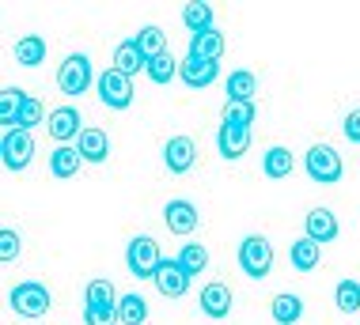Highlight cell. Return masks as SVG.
<instances>
[{
	"instance_id": "9c48e42d",
	"label": "cell",
	"mask_w": 360,
	"mask_h": 325,
	"mask_svg": "<svg viewBox=\"0 0 360 325\" xmlns=\"http://www.w3.org/2000/svg\"><path fill=\"white\" fill-rule=\"evenodd\" d=\"M193 163H198V144L190 136H171L163 144V166L171 174H186V171H193Z\"/></svg>"
},
{
	"instance_id": "83f0119b",
	"label": "cell",
	"mask_w": 360,
	"mask_h": 325,
	"mask_svg": "<svg viewBox=\"0 0 360 325\" xmlns=\"http://www.w3.org/2000/svg\"><path fill=\"white\" fill-rule=\"evenodd\" d=\"M255 91H258V76L247 72V68H236L228 76V98H239V102H255Z\"/></svg>"
},
{
	"instance_id": "cb8c5ba5",
	"label": "cell",
	"mask_w": 360,
	"mask_h": 325,
	"mask_svg": "<svg viewBox=\"0 0 360 325\" xmlns=\"http://www.w3.org/2000/svg\"><path fill=\"white\" fill-rule=\"evenodd\" d=\"M190 57H201V61H220V57H224V34L220 31L190 34Z\"/></svg>"
},
{
	"instance_id": "8fae6325",
	"label": "cell",
	"mask_w": 360,
	"mask_h": 325,
	"mask_svg": "<svg viewBox=\"0 0 360 325\" xmlns=\"http://www.w3.org/2000/svg\"><path fill=\"white\" fill-rule=\"evenodd\" d=\"M155 288H160V295H167V299H182L190 291V272L179 265V258H163L160 272H155Z\"/></svg>"
},
{
	"instance_id": "7a4b0ae2",
	"label": "cell",
	"mask_w": 360,
	"mask_h": 325,
	"mask_svg": "<svg viewBox=\"0 0 360 325\" xmlns=\"http://www.w3.org/2000/svg\"><path fill=\"white\" fill-rule=\"evenodd\" d=\"M50 288L46 284H38V280H23V284H15L12 295H8V307H12L19 318H42L46 310H50Z\"/></svg>"
},
{
	"instance_id": "836d02e7",
	"label": "cell",
	"mask_w": 360,
	"mask_h": 325,
	"mask_svg": "<svg viewBox=\"0 0 360 325\" xmlns=\"http://www.w3.org/2000/svg\"><path fill=\"white\" fill-rule=\"evenodd\" d=\"M334 303H338L342 314H356L360 310V284L356 280H342L338 291H334Z\"/></svg>"
},
{
	"instance_id": "52a82bcc",
	"label": "cell",
	"mask_w": 360,
	"mask_h": 325,
	"mask_svg": "<svg viewBox=\"0 0 360 325\" xmlns=\"http://www.w3.org/2000/svg\"><path fill=\"white\" fill-rule=\"evenodd\" d=\"M0 155H4L8 171H27L34 159V133H27V129L4 133L0 136Z\"/></svg>"
},
{
	"instance_id": "7402d4cb",
	"label": "cell",
	"mask_w": 360,
	"mask_h": 325,
	"mask_svg": "<svg viewBox=\"0 0 360 325\" xmlns=\"http://www.w3.org/2000/svg\"><path fill=\"white\" fill-rule=\"evenodd\" d=\"M269 314H274L277 325H296L304 318V299L292 295V291H281V295H274V303H269Z\"/></svg>"
},
{
	"instance_id": "e0dca14e",
	"label": "cell",
	"mask_w": 360,
	"mask_h": 325,
	"mask_svg": "<svg viewBox=\"0 0 360 325\" xmlns=\"http://www.w3.org/2000/svg\"><path fill=\"white\" fill-rule=\"evenodd\" d=\"M76 152L84 155V163H103L106 155H110V136L91 125V129L80 133V140H76Z\"/></svg>"
},
{
	"instance_id": "44dd1931",
	"label": "cell",
	"mask_w": 360,
	"mask_h": 325,
	"mask_svg": "<svg viewBox=\"0 0 360 325\" xmlns=\"http://www.w3.org/2000/svg\"><path fill=\"white\" fill-rule=\"evenodd\" d=\"M80 163H84V155L76 152V144H57L50 155V174L53 178H76Z\"/></svg>"
},
{
	"instance_id": "2e32d148",
	"label": "cell",
	"mask_w": 360,
	"mask_h": 325,
	"mask_svg": "<svg viewBox=\"0 0 360 325\" xmlns=\"http://www.w3.org/2000/svg\"><path fill=\"white\" fill-rule=\"evenodd\" d=\"M114 68H118L122 76H137V72H148V57L141 53V46L133 42V38H125V42L114 46Z\"/></svg>"
},
{
	"instance_id": "484cf974",
	"label": "cell",
	"mask_w": 360,
	"mask_h": 325,
	"mask_svg": "<svg viewBox=\"0 0 360 325\" xmlns=\"http://www.w3.org/2000/svg\"><path fill=\"white\" fill-rule=\"evenodd\" d=\"M133 42L141 46V53L148 57H160V53H167V34H163V27H155V23H144L137 34H133Z\"/></svg>"
},
{
	"instance_id": "277c9868",
	"label": "cell",
	"mask_w": 360,
	"mask_h": 325,
	"mask_svg": "<svg viewBox=\"0 0 360 325\" xmlns=\"http://www.w3.org/2000/svg\"><path fill=\"white\" fill-rule=\"evenodd\" d=\"M239 269L247 272L250 280H262L269 277V269H274V246H269L266 234H247L239 246Z\"/></svg>"
},
{
	"instance_id": "1f68e13d",
	"label": "cell",
	"mask_w": 360,
	"mask_h": 325,
	"mask_svg": "<svg viewBox=\"0 0 360 325\" xmlns=\"http://www.w3.org/2000/svg\"><path fill=\"white\" fill-rule=\"evenodd\" d=\"M23 95L27 91H19V87H4V91H0V125H4V133L15 129V114H19V106H23Z\"/></svg>"
},
{
	"instance_id": "d6986e66",
	"label": "cell",
	"mask_w": 360,
	"mask_h": 325,
	"mask_svg": "<svg viewBox=\"0 0 360 325\" xmlns=\"http://www.w3.org/2000/svg\"><path fill=\"white\" fill-rule=\"evenodd\" d=\"M182 23H186L190 34H205V31H217V12L212 4H201V0H190L182 8Z\"/></svg>"
},
{
	"instance_id": "9a60e30c",
	"label": "cell",
	"mask_w": 360,
	"mask_h": 325,
	"mask_svg": "<svg viewBox=\"0 0 360 325\" xmlns=\"http://www.w3.org/2000/svg\"><path fill=\"white\" fill-rule=\"evenodd\" d=\"M217 152L224 159H243L250 152V129H236V125H220L217 129Z\"/></svg>"
},
{
	"instance_id": "ac0fdd59",
	"label": "cell",
	"mask_w": 360,
	"mask_h": 325,
	"mask_svg": "<svg viewBox=\"0 0 360 325\" xmlns=\"http://www.w3.org/2000/svg\"><path fill=\"white\" fill-rule=\"evenodd\" d=\"M288 258H292V269H296V272H315V269H319V261H323V246L304 234V239L292 242Z\"/></svg>"
},
{
	"instance_id": "4dcf8cb0",
	"label": "cell",
	"mask_w": 360,
	"mask_h": 325,
	"mask_svg": "<svg viewBox=\"0 0 360 325\" xmlns=\"http://www.w3.org/2000/svg\"><path fill=\"white\" fill-rule=\"evenodd\" d=\"M42 117H46L42 98H38V95H23V106H19V114H15V129L31 133L34 125H42Z\"/></svg>"
},
{
	"instance_id": "4316f807",
	"label": "cell",
	"mask_w": 360,
	"mask_h": 325,
	"mask_svg": "<svg viewBox=\"0 0 360 325\" xmlns=\"http://www.w3.org/2000/svg\"><path fill=\"white\" fill-rule=\"evenodd\" d=\"M122 295L114 291L110 280H87L84 288V307H118Z\"/></svg>"
},
{
	"instance_id": "d6a6232c",
	"label": "cell",
	"mask_w": 360,
	"mask_h": 325,
	"mask_svg": "<svg viewBox=\"0 0 360 325\" xmlns=\"http://www.w3.org/2000/svg\"><path fill=\"white\" fill-rule=\"evenodd\" d=\"M174 72H179V61H174V57L171 53H160V57H152V61H148V80L152 84H171L174 80Z\"/></svg>"
},
{
	"instance_id": "30bf717a",
	"label": "cell",
	"mask_w": 360,
	"mask_h": 325,
	"mask_svg": "<svg viewBox=\"0 0 360 325\" xmlns=\"http://www.w3.org/2000/svg\"><path fill=\"white\" fill-rule=\"evenodd\" d=\"M50 136L57 144H72V140H80V133H84V117L76 106H57V110L50 114Z\"/></svg>"
},
{
	"instance_id": "8d00e7d4",
	"label": "cell",
	"mask_w": 360,
	"mask_h": 325,
	"mask_svg": "<svg viewBox=\"0 0 360 325\" xmlns=\"http://www.w3.org/2000/svg\"><path fill=\"white\" fill-rule=\"evenodd\" d=\"M342 129H345V136H349L353 144H360V110H349V114H345V125H342Z\"/></svg>"
},
{
	"instance_id": "ba28073f",
	"label": "cell",
	"mask_w": 360,
	"mask_h": 325,
	"mask_svg": "<svg viewBox=\"0 0 360 325\" xmlns=\"http://www.w3.org/2000/svg\"><path fill=\"white\" fill-rule=\"evenodd\" d=\"M217 76H220V61H201V57H190V53L179 61V80L193 87V91L217 84Z\"/></svg>"
},
{
	"instance_id": "ffe728a7",
	"label": "cell",
	"mask_w": 360,
	"mask_h": 325,
	"mask_svg": "<svg viewBox=\"0 0 360 325\" xmlns=\"http://www.w3.org/2000/svg\"><path fill=\"white\" fill-rule=\"evenodd\" d=\"M292 166H296V155H292L285 144L266 147V155H262V174H266V178H288Z\"/></svg>"
},
{
	"instance_id": "d590c367",
	"label": "cell",
	"mask_w": 360,
	"mask_h": 325,
	"mask_svg": "<svg viewBox=\"0 0 360 325\" xmlns=\"http://www.w3.org/2000/svg\"><path fill=\"white\" fill-rule=\"evenodd\" d=\"M19 246H23L19 231L4 227V231H0V261H15V258H19Z\"/></svg>"
},
{
	"instance_id": "e575fe53",
	"label": "cell",
	"mask_w": 360,
	"mask_h": 325,
	"mask_svg": "<svg viewBox=\"0 0 360 325\" xmlns=\"http://www.w3.org/2000/svg\"><path fill=\"white\" fill-rule=\"evenodd\" d=\"M84 325H122L118 307H84Z\"/></svg>"
},
{
	"instance_id": "7c38bea8",
	"label": "cell",
	"mask_w": 360,
	"mask_h": 325,
	"mask_svg": "<svg viewBox=\"0 0 360 325\" xmlns=\"http://www.w3.org/2000/svg\"><path fill=\"white\" fill-rule=\"evenodd\" d=\"M163 223H167V231L171 234H193L198 231V223H201V215H198V208H193L190 201H167L163 204Z\"/></svg>"
},
{
	"instance_id": "f1b7e54d",
	"label": "cell",
	"mask_w": 360,
	"mask_h": 325,
	"mask_svg": "<svg viewBox=\"0 0 360 325\" xmlns=\"http://www.w3.org/2000/svg\"><path fill=\"white\" fill-rule=\"evenodd\" d=\"M118 321H122V325H144V321H148V303H144L137 291L122 295V303H118Z\"/></svg>"
},
{
	"instance_id": "5b68a950",
	"label": "cell",
	"mask_w": 360,
	"mask_h": 325,
	"mask_svg": "<svg viewBox=\"0 0 360 325\" xmlns=\"http://www.w3.org/2000/svg\"><path fill=\"white\" fill-rule=\"evenodd\" d=\"M95 80H99V76H95L87 53H69L61 61V68H57V87H61L65 95H84Z\"/></svg>"
},
{
	"instance_id": "6da1fadb",
	"label": "cell",
	"mask_w": 360,
	"mask_h": 325,
	"mask_svg": "<svg viewBox=\"0 0 360 325\" xmlns=\"http://www.w3.org/2000/svg\"><path fill=\"white\" fill-rule=\"evenodd\" d=\"M304 171L315 185H338L342 174H345V163H342V155H338V147L311 144L307 155H304Z\"/></svg>"
},
{
	"instance_id": "5bb4252c",
	"label": "cell",
	"mask_w": 360,
	"mask_h": 325,
	"mask_svg": "<svg viewBox=\"0 0 360 325\" xmlns=\"http://www.w3.org/2000/svg\"><path fill=\"white\" fill-rule=\"evenodd\" d=\"M198 307H201L205 318H217V321L228 318V314H231V288H228V284H205Z\"/></svg>"
},
{
	"instance_id": "f546056e",
	"label": "cell",
	"mask_w": 360,
	"mask_h": 325,
	"mask_svg": "<svg viewBox=\"0 0 360 325\" xmlns=\"http://www.w3.org/2000/svg\"><path fill=\"white\" fill-rule=\"evenodd\" d=\"M179 265L190 272V277H201V272L209 269V250H205L201 242H186V246L179 250Z\"/></svg>"
},
{
	"instance_id": "d4e9b609",
	"label": "cell",
	"mask_w": 360,
	"mask_h": 325,
	"mask_svg": "<svg viewBox=\"0 0 360 325\" xmlns=\"http://www.w3.org/2000/svg\"><path fill=\"white\" fill-rule=\"evenodd\" d=\"M15 61L23 68H38L46 61V38L42 34H23L15 42Z\"/></svg>"
},
{
	"instance_id": "4fadbf2b",
	"label": "cell",
	"mask_w": 360,
	"mask_h": 325,
	"mask_svg": "<svg viewBox=\"0 0 360 325\" xmlns=\"http://www.w3.org/2000/svg\"><path fill=\"white\" fill-rule=\"evenodd\" d=\"M338 215L330 212V208H311L307 215H304V234L307 239H315L319 246H330L338 239Z\"/></svg>"
},
{
	"instance_id": "8992f818",
	"label": "cell",
	"mask_w": 360,
	"mask_h": 325,
	"mask_svg": "<svg viewBox=\"0 0 360 325\" xmlns=\"http://www.w3.org/2000/svg\"><path fill=\"white\" fill-rule=\"evenodd\" d=\"M95 91H99V102L106 106V110H129V106H133V80H129V76H122L114 65L106 68V72H99Z\"/></svg>"
},
{
	"instance_id": "3957f363",
	"label": "cell",
	"mask_w": 360,
	"mask_h": 325,
	"mask_svg": "<svg viewBox=\"0 0 360 325\" xmlns=\"http://www.w3.org/2000/svg\"><path fill=\"white\" fill-rule=\"evenodd\" d=\"M125 265H129V272L137 280H155V272H160V265H163L160 242L148 239V234H137V239L129 242V250H125Z\"/></svg>"
},
{
	"instance_id": "603a6c76",
	"label": "cell",
	"mask_w": 360,
	"mask_h": 325,
	"mask_svg": "<svg viewBox=\"0 0 360 325\" xmlns=\"http://www.w3.org/2000/svg\"><path fill=\"white\" fill-rule=\"evenodd\" d=\"M258 117V106L255 102H239V98H228L220 110V125H236V129H250Z\"/></svg>"
}]
</instances>
